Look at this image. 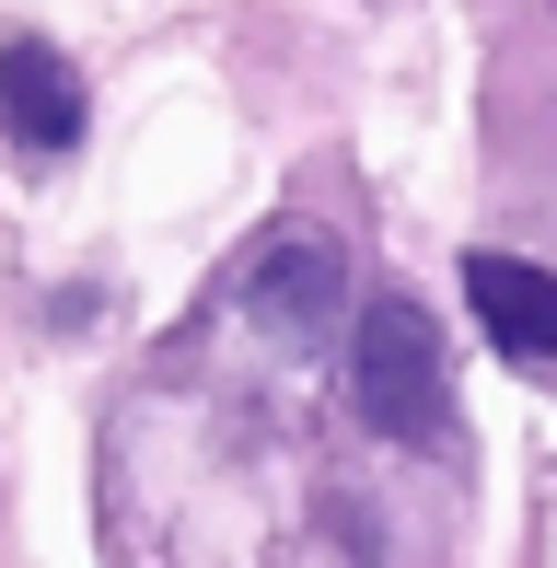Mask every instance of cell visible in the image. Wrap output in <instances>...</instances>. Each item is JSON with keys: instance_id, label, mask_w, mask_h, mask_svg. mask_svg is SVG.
Returning <instances> with one entry per match:
<instances>
[{"instance_id": "obj_1", "label": "cell", "mask_w": 557, "mask_h": 568, "mask_svg": "<svg viewBox=\"0 0 557 568\" xmlns=\"http://www.w3.org/2000/svg\"><path fill=\"white\" fill-rule=\"evenodd\" d=\"M348 406H361V429H372V442L453 453V372H442V325H429L407 291H372V302H361Z\"/></svg>"}, {"instance_id": "obj_2", "label": "cell", "mask_w": 557, "mask_h": 568, "mask_svg": "<svg viewBox=\"0 0 557 568\" xmlns=\"http://www.w3.org/2000/svg\"><path fill=\"white\" fill-rule=\"evenodd\" d=\"M465 314L488 325V348H499V359L546 372V359H557V267L476 244V255H465Z\"/></svg>"}, {"instance_id": "obj_3", "label": "cell", "mask_w": 557, "mask_h": 568, "mask_svg": "<svg viewBox=\"0 0 557 568\" xmlns=\"http://www.w3.org/2000/svg\"><path fill=\"white\" fill-rule=\"evenodd\" d=\"M244 302H256V325L267 337H325V325H337V302H361L348 291V255L325 244V232H278V244L256 255V278H244Z\"/></svg>"}, {"instance_id": "obj_4", "label": "cell", "mask_w": 557, "mask_h": 568, "mask_svg": "<svg viewBox=\"0 0 557 568\" xmlns=\"http://www.w3.org/2000/svg\"><path fill=\"white\" fill-rule=\"evenodd\" d=\"M0 116H12V140L36 151V163H59V151L82 140L93 93H82V70H70L47 36H12V47H0Z\"/></svg>"}]
</instances>
